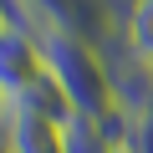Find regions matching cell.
<instances>
[{
  "label": "cell",
  "instance_id": "1",
  "mask_svg": "<svg viewBox=\"0 0 153 153\" xmlns=\"http://www.w3.org/2000/svg\"><path fill=\"white\" fill-rule=\"evenodd\" d=\"M31 36L41 41V61L61 82V92L71 97L76 117L102 123V117L117 112V76H112V66L102 61V51L92 46L87 31H76V26H41Z\"/></svg>",
  "mask_w": 153,
  "mask_h": 153
},
{
  "label": "cell",
  "instance_id": "2",
  "mask_svg": "<svg viewBox=\"0 0 153 153\" xmlns=\"http://www.w3.org/2000/svg\"><path fill=\"white\" fill-rule=\"evenodd\" d=\"M41 71H46V61H41V41H36L26 26H5V31H0V97L16 102Z\"/></svg>",
  "mask_w": 153,
  "mask_h": 153
},
{
  "label": "cell",
  "instance_id": "3",
  "mask_svg": "<svg viewBox=\"0 0 153 153\" xmlns=\"http://www.w3.org/2000/svg\"><path fill=\"white\" fill-rule=\"evenodd\" d=\"M5 143H10V153H66V123H51V117L10 107Z\"/></svg>",
  "mask_w": 153,
  "mask_h": 153
},
{
  "label": "cell",
  "instance_id": "4",
  "mask_svg": "<svg viewBox=\"0 0 153 153\" xmlns=\"http://www.w3.org/2000/svg\"><path fill=\"white\" fill-rule=\"evenodd\" d=\"M10 107H16V112H36V117H51V123H71V117H76L71 97L61 92V82H56L51 71H41V76H36V82H31V87L16 97Z\"/></svg>",
  "mask_w": 153,
  "mask_h": 153
},
{
  "label": "cell",
  "instance_id": "5",
  "mask_svg": "<svg viewBox=\"0 0 153 153\" xmlns=\"http://www.w3.org/2000/svg\"><path fill=\"white\" fill-rule=\"evenodd\" d=\"M123 46H128V61L153 71V0H128L123 10Z\"/></svg>",
  "mask_w": 153,
  "mask_h": 153
},
{
  "label": "cell",
  "instance_id": "6",
  "mask_svg": "<svg viewBox=\"0 0 153 153\" xmlns=\"http://www.w3.org/2000/svg\"><path fill=\"white\" fill-rule=\"evenodd\" d=\"M128 123H133V128H128V148H133V153H153V97H148L138 112H128Z\"/></svg>",
  "mask_w": 153,
  "mask_h": 153
},
{
  "label": "cell",
  "instance_id": "7",
  "mask_svg": "<svg viewBox=\"0 0 153 153\" xmlns=\"http://www.w3.org/2000/svg\"><path fill=\"white\" fill-rule=\"evenodd\" d=\"M5 128H10V102L0 97V133H5Z\"/></svg>",
  "mask_w": 153,
  "mask_h": 153
},
{
  "label": "cell",
  "instance_id": "8",
  "mask_svg": "<svg viewBox=\"0 0 153 153\" xmlns=\"http://www.w3.org/2000/svg\"><path fill=\"white\" fill-rule=\"evenodd\" d=\"M10 26V10H5V0H0V31H5Z\"/></svg>",
  "mask_w": 153,
  "mask_h": 153
},
{
  "label": "cell",
  "instance_id": "9",
  "mask_svg": "<svg viewBox=\"0 0 153 153\" xmlns=\"http://www.w3.org/2000/svg\"><path fill=\"white\" fill-rule=\"evenodd\" d=\"M0 153H10V143H5V133H0Z\"/></svg>",
  "mask_w": 153,
  "mask_h": 153
},
{
  "label": "cell",
  "instance_id": "10",
  "mask_svg": "<svg viewBox=\"0 0 153 153\" xmlns=\"http://www.w3.org/2000/svg\"><path fill=\"white\" fill-rule=\"evenodd\" d=\"M107 153H133V148H128V143H123V148H107Z\"/></svg>",
  "mask_w": 153,
  "mask_h": 153
},
{
  "label": "cell",
  "instance_id": "11",
  "mask_svg": "<svg viewBox=\"0 0 153 153\" xmlns=\"http://www.w3.org/2000/svg\"><path fill=\"white\" fill-rule=\"evenodd\" d=\"M148 76H153V71H148Z\"/></svg>",
  "mask_w": 153,
  "mask_h": 153
}]
</instances>
